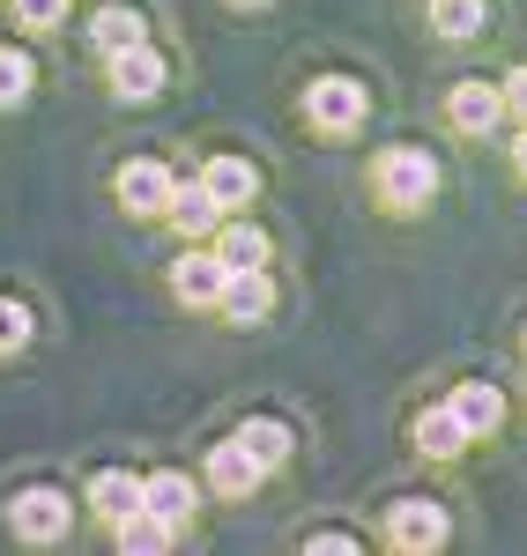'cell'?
I'll return each mask as SVG.
<instances>
[{
	"instance_id": "25",
	"label": "cell",
	"mask_w": 527,
	"mask_h": 556,
	"mask_svg": "<svg viewBox=\"0 0 527 556\" xmlns=\"http://www.w3.org/2000/svg\"><path fill=\"white\" fill-rule=\"evenodd\" d=\"M505 104H513V112L527 119V67H520V75H505Z\"/></svg>"
},
{
	"instance_id": "26",
	"label": "cell",
	"mask_w": 527,
	"mask_h": 556,
	"mask_svg": "<svg viewBox=\"0 0 527 556\" xmlns=\"http://www.w3.org/2000/svg\"><path fill=\"white\" fill-rule=\"evenodd\" d=\"M513 172L527 178V134H520V141H513Z\"/></svg>"
},
{
	"instance_id": "1",
	"label": "cell",
	"mask_w": 527,
	"mask_h": 556,
	"mask_svg": "<svg viewBox=\"0 0 527 556\" xmlns=\"http://www.w3.org/2000/svg\"><path fill=\"white\" fill-rule=\"evenodd\" d=\"M372 193L394 215L424 208V201L439 193V156H431V149H387V156L372 164Z\"/></svg>"
},
{
	"instance_id": "13",
	"label": "cell",
	"mask_w": 527,
	"mask_h": 556,
	"mask_svg": "<svg viewBox=\"0 0 527 556\" xmlns=\"http://www.w3.org/2000/svg\"><path fill=\"white\" fill-rule=\"evenodd\" d=\"M178 223V230H186V238H209V230H216L223 223V208H216V193H209V186H201V178H193V186H172V208H164Z\"/></svg>"
},
{
	"instance_id": "19",
	"label": "cell",
	"mask_w": 527,
	"mask_h": 556,
	"mask_svg": "<svg viewBox=\"0 0 527 556\" xmlns=\"http://www.w3.org/2000/svg\"><path fill=\"white\" fill-rule=\"evenodd\" d=\"M134 38H141V15H134V8H120V0L89 15V45H97V52H120V45H134Z\"/></svg>"
},
{
	"instance_id": "22",
	"label": "cell",
	"mask_w": 527,
	"mask_h": 556,
	"mask_svg": "<svg viewBox=\"0 0 527 556\" xmlns=\"http://www.w3.org/2000/svg\"><path fill=\"white\" fill-rule=\"evenodd\" d=\"M431 30L439 38H476L484 30V0H431Z\"/></svg>"
},
{
	"instance_id": "4",
	"label": "cell",
	"mask_w": 527,
	"mask_h": 556,
	"mask_svg": "<svg viewBox=\"0 0 527 556\" xmlns=\"http://www.w3.org/2000/svg\"><path fill=\"white\" fill-rule=\"evenodd\" d=\"M8 527H15L23 542H52V534H67V497H60V490H23V497L8 505Z\"/></svg>"
},
{
	"instance_id": "18",
	"label": "cell",
	"mask_w": 527,
	"mask_h": 556,
	"mask_svg": "<svg viewBox=\"0 0 527 556\" xmlns=\"http://www.w3.org/2000/svg\"><path fill=\"white\" fill-rule=\"evenodd\" d=\"M112 534H120V549H164L178 527H172V519H156L149 505H134L127 519H112Z\"/></svg>"
},
{
	"instance_id": "2",
	"label": "cell",
	"mask_w": 527,
	"mask_h": 556,
	"mask_svg": "<svg viewBox=\"0 0 527 556\" xmlns=\"http://www.w3.org/2000/svg\"><path fill=\"white\" fill-rule=\"evenodd\" d=\"M364 112H372V97H364V83H350V75H319V83L305 89V119H312L319 134L364 127Z\"/></svg>"
},
{
	"instance_id": "3",
	"label": "cell",
	"mask_w": 527,
	"mask_h": 556,
	"mask_svg": "<svg viewBox=\"0 0 527 556\" xmlns=\"http://www.w3.org/2000/svg\"><path fill=\"white\" fill-rule=\"evenodd\" d=\"M223 319L230 327H261L267 312H275V290H267V275L261 267H230V282H223Z\"/></svg>"
},
{
	"instance_id": "10",
	"label": "cell",
	"mask_w": 527,
	"mask_h": 556,
	"mask_svg": "<svg viewBox=\"0 0 527 556\" xmlns=\"http://www.w3.org/2000/svg\"><path fill=\"white\" fill-rule=\"evenodd\" d=\"M223 282H230V267H223L216 253H186V260L172 267L178 304H216V298H223Z\"/></svg>"
},
{
	"instance_id": "21",
	"label": "cell",
	"mask_w": 527,
	"mask_h": 556,
	"mask_svg": "<svg viewBox=\"0 0 527 556\" xmlns=\"http://www.w3.org/2000/svg\"><path fill=\"white\" fill-rule=\"evenodd\" d=\"M238 438L253 445V460H261V468H283V460H290V430L275 424V416H253V424L238 430Z\"/></svg>"
},
{
	"instance_id": "5",
	"label": "cell",
	"mask_w": 527,
	"mask_h": 556,
	"mask_svg": "<svg viewBox=\"0 0 527 556\" xmlns=\"http://www.w3.org/2000/svg\"><path fill=\"white\" fill-rule=\"evenodd\" d=\"M104 60H112V89H120V97H134V104H141V97H156V89H164V60H156V52H149V38L120 45V52H104Z\"/></svg>"
},
{
	"instance_id": "14",
	"label": "cell",
	"mask_w": 527,
	"mask_h": 556,
	"mask_svg": "<svg viewBox=\"0 0 527 556\" xmlns=\"http://www.w3.org/2000/svg\"><path fill=\"white\" fill-rule=\"evenodd\" d=\"M416 445H424L431 460H453V453H461V445H476V438L461 430L453 401H446V408H424V416H416Z\"/></svg>"
},
{
	"instance_id": "15",
	"label": "cell",
	"mask_w": 527,
	"mask_h": 556,
	"mask_svg": "<svg viewBox=\"0 0 527 556\" xmlns=\"http://www.w3.org/2000/svg\"><path fill=\"white\" fill-rule=\"evenodd\" d=\"M141 505H149L156 519H172V527H186V513H193V482H186L178 468L149 475V482H141Z\"/></svg>"
},
{
	"instance_id": "8",
	"label": "cell",
	"mask_w": 527,
	"mask_h": 556,
	"mask_svg": "<svg viewBox=\"0 0 527 556\" xmlns=\"http://www.w3.org/2000/svg\"><path fill=\"white\" fill-rule=\"evenodd\" d=\"M387 534H394V549H439L446 542V513L431 505V497H409V505H394Z\"/></svg>"
},
{
	"instance_id": "9",
	"label": "cell",
	"mask_w": 527,
	"mask_h": 556,
	"mask_svg": "<svg viewBox=\"0 0 527 556\" xmlns=\"http://www.w3.org/2000/svg\"><path fill=\"white\" fill-rule=\"evenodd\" d=\"M453 127L461 134H490L498 119H505V89H490V83H453Z\"/></svg>"
},
{
	"instance_id": "27",
	"label": "cell",
	"mask_w": 527,
	"mask_h": 556,
	"mask_svg": "<svg viewBox=\"0 0 527 556\" xmlns=\"http://www.w3.org/2000/svg\"><path fill=\"white\" fill-rule=\"evenodd\" d=\"M238 8H261V0H238Z\"/></svg>"
},
{
	"instance_id": "20",
	"label": "cell",
	"mask_w": 527,
	"mask_h": 556,
	"mask_svg": "<svg viewBox=\"0 0 527 556\" xmlns=\"http://www.w3.org/2000/svg\"><path fill=\"white\" fill-rule=\"evenodd\" d=\"M38 83V67H30V52H15V45H0V112H15L23 97Z\"/></svg>"
},
{
	"instance_id": "7",
	"label": "cell",
	"mask_w": 527,
	"mask_h": 556,
	"mask_svg": "<svg viewBox=\"0 0 527 556\" xmlns=\"http://www.w3.org/2000/svg\"><path fill=\"white\" fill-rule=\"evenodd\" d=\"M261 460H253V445L246 438H223L216 453H209V482H216L223 497H246V490H261Z\"/></svg>"
},
{
	"instance_id": "16",
	"label": "cell",
	"mask_w": 527,
	"mask_h": 556,
	"mask_svg": "<svg viewBox=\"0 0 527 556\" xmlns=\"http://www.w3.org/2000/svg\"><path fill=\"white\" fill-rule=\"evenodd\" d=\"M89 505L104 519H127L134 505H141V475H127V468H104L97 482H89Z\"/></svg>"
},
{
	"instance_id": "17",
	"label": "cell",
	"mask_w": 527,
	"mask_h": 556,
	"mask_svg": "<svg viewBox=\"0 0 527 556\" xmlns=\"http://www.w3.org/2000/svg\"><path fill=\"white\" fill-rule=\"evenodd\" d=\"M216 260L223 267H267V238L253 223H216Z\"/></svg>"
},
{
	"instance_id": "12",
	"label": "cell",
	"mask_w": 527,
	"mask_h": 556,
	"mask_svg": "<svg viewBox=\"0 0 527 556\" xmlns=\"http://www.w3.org/2000/svg\"><path fill=\"white\" fill-rule=\"evenodd\" d=\"M453 416L468 438H490V430L505 424V393L498 386H453Z\"/></svg>"
},
{
	"instance_id": "23",
	"label": "cell",
	"mask_w": 527,
	"mask_h": 556,
	"mask_svg": "<svg viewBox=\"0 0 527 556\" xmlns=\"http://www.w3.org/2000/svg\"><path fill=\"white\" fill-rule=\"evenodd\" d=\"M8 8H15L23 30H52V23H67V0H8Z\"/></svg>"
},
{
	"instance_id": "24",
	"label": "cell",
	"mask_w": 527,
	"mask_h": 556,
	"mask_svg": "<svg viewBox=\"0 0 527 556\" xmlns=\"http://www.w3.org/2000/svg\"><path fill=\"white\" fill-rule=\"evenodd\" d=\"M23 342H30V312L15 298H0V356H15Z\"/></svg>"
},
{
	"instance_id": "11",
	"label": "cell",
	"mask_w": 527,
	"mask_h": 556,
	"mask_svg": "<svg viewBox=\"0 0 527 556\" xmlns=\"http://www.w3.org/2000/svg\"><path fill=\"white\" fill-rule=\"evenodd\" d=\"M201 186H209V193H216V208L230 215V208H246V201L261 193V172H253L246 156H216V164L201 172Z\"/></svg>"
},
{
	"instance_id": "6",
	"label": "cell",
	"mask_w": 527,
	"mask_h": 556,
	"mask_svg": "<svg viewBox=\"0 0 527 556\" xmlns=\"http://www.w3.org/2000/svg\"><path fill=\"white\" fill-rule=\"evenodd\" d=\"M172 186L178 178L164 172V164H127V172H120V208L127 215H164L172 208Z\"/></svg>"
}]
</instances>
